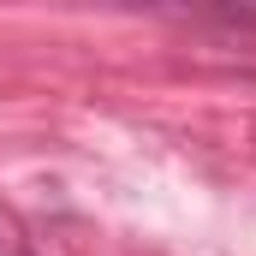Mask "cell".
I'll return each mask as SVG.
<instances>
[{
	"label": "cell",
	"instance_id": "obj_1",
	"mask_svg": "<svg viewBox=\"0 0 256 256\" xmlns=\"http://www.w3.org/2000/svg\"><path fill=\"white\" fill-rule=\"evenodd\" d=\"M0 256H30V244H24V232H18V220L0 208Z\"/></svg>",
	"mask_w": 256,
	"mask_h": 256
}]
</instances>
